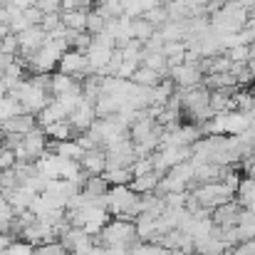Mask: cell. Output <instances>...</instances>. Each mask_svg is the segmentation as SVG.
I'll return each instance as SVG.
<instances>
[{"instance_id": "f546056e", "label": "cell", "mask_w": 255, "mask_h": 255, "mask_svg": "<svg viewBox=\"0 0 255 255\" xmlns=\"http://www.w3.org/2000/svg\"><path fill=\"white\" fill-rule=\"evenodd\" d=\"M107 27V20L94 10V7H89L87 10V25H85V32H89V35H97V32H102Z\"/></svg>"}, {"instance_id": "f35d334b", "label": "cell", "mask_w": 255, "mask_h": 255, "mask_svg": "<svg viewBox=\"0 0 255 255\" xmlns=\"http://www.w3.org/2000/svg\"><path fill=\"white\" fill-rule=\"evenodd\" d=\"M15 151L7 146H0V169H12L15 166Z\"/></svg>"}, {"instance_id": "44dd1931", "label": "cell", "mask_w": 255, "mask_h": 255, "mask_svg": "<svg viewBox=\"0 0 255 255\" xmlns=\"http://www.w3.org/2000/svg\"><path fill=\"white\" fill-rule=\"evenodd\" d=\"M77 82H80V80H75L72 75H65V72H57V70H55V72L50 75V92H52V97H60V94L70 92Z\"/></svg>"}, {"instance_id": "7a4b0ae2", "label": "cell", "mask_w": 255, "mask_h": 255, "mask_svg": "<svg viewBox=\"0 0 255 255\" xmlns=\"http://www.w3.org/2000/svg\"><path fill=\"white\" fill-rule=\"evenodd\" d=\"M193 196H196V201L201 203V206H206V208H216V206H221V203H228L231 198H236V193L223 183V181H208V183H196L193 188H188Z\"/></svg>"}, {"instance_id": "2e32d148", "label": "cell", "mask_w": 255, "mask_h": 255, "mask_svg": "<svg viewBox=\"0 0 255 255\" xmlns=\"http://www.w3.org/2000/svg\"><path fill=\"white\" fill-rule=\"evenodd\" d=\"M42 131H45V136H47L50 141H65V139H75V129H72V124H70L67 119L52 122V124L42 127Z\"/></svg>"}, {"instance_id": "30bf717a", "label": "cell", "mask_w": 255, "mask_h": 255, "mask_svg": "<svg viewBox=\"0 0 255 255\" xmlns=\"http://www.w3.org/2000/svg\"><path fill=\"white\" fill-rule=\"evenodd\" d=\"M241 208H243V206H241L236 198H231L228 203H221V206L211 208V221H213L216 226H236Z\"/></svg>"}, {"instance_id": "4dcf8cb0", "label": "cell", "mask_w": 255, "mask_h": 255, "mask_svg": "<svg viewBox=\"0 0 255 255\" xmlns=\"http://www.w3.org/2000/svg\"><path fill=\"white\" fill-rule=\"evenodd\" d=\"M223 52H226V57H228L231 62H248V60L253 57L251 45H233V47H228V50H223Z\"/></svg>"}, {"instance_id": "277c9868", "label": "cell", "mask_w": 255, "mask_h": 255, "mask_svg": "<svg viewBox=\"0 0 255 255\" xmlns=\"http://www.w3.org/2000/svg\"><path fill=\"white\" fill-rule=\"evenodd\" d=\"M57 72H65V75H72L75 80H82L87 75H92L94 70L89 67L87 62V55L80 50H65L60 62H57Z\"/></svg>"}, {"instance_id": "8992f818", "label": "cell", "mask_w": 255, "mask_h": 255, "mask_svg": "<svg viewBox=\"0 0 255 255\" xmlns=\"http://www.w3.org/2000/svg\"><path fill=\"white\" fill-rule=\"evenodd\" d=\"M45 40H47V35H45V30H42L40 25H30V27H25L22 32H17V45H20L17 57H20V60L30 57V55H32Z\"/></svg>"}, {"instance_id": "f1b7e54d", "label": "cell", "mask_w": 255, "mask_h": 255, "mask_svg": "<svg viewBox=\"0 0 255 255\" xmlns=\"http://www.w3.org/2000/svg\"><path fill=\"white\" fill-rule=\"evenodd\" d=\"M15 114H22V107H20V102L17 99H12V97H0V122H5V119H10V117H15Z\"/></svg>"}, {"instance_id": "8d00e7d4", "label": "cell", "mask_w": 255, "mask_h": 255, "mask_svg": "<svg viewBox=\"0 0 255 255\" xmlns=\"http://www.w3.org/2000/svg\"><path fill=\"white\" fill-rule=\"evenodd\" d=\"M22 15H25V20H27L30 25H40L45 12H42L37 5H30V7H25V10H22Z\"/></svg>"}, {"instance_id": "4316f807", "label": "cell", "mask_w": 255, "mask_h": 255, "mask_svg": "<svg viewBox=\"0 0 255 255\" xmlns=\"http://www.w3.org/2000/svg\"><path fill=\"white\" fill-rule=\"evenodd\" d=\"M164 57H166V65H181L183 62V52H186V42H164Z\"/></svg>"}, {"instance_id": "60d3db41", "label": "cell", "mask_w": 255, "mask_h": 255, "mask_svg": "<svg viewBox=\"0 0 255 255\" xmlns=\"http://www.w3.org/2000/svg\"><path fill=\"white\" fill-rule=\"evenodd\" d=\"M42 12H60L62 10V0H37L35 2Z\"/></svg>"}, {"instance_id": "74e56055", "label": "cell", "mask_w": 255, "mask_h": 255, "mask_svg": "<svg viewBox=\"0 0 255 255\" xmlns=\"http://www.w3.org/2000/svg\"><path fill=\"white\" fill-rule=\"evenodd\" d=\"M60 22H62V20H60V12H45V15H42L40 27H42V30H45V35H47V32H50L52 27H57Z\"/></svg>"}, {"instance_id": "b9f144b4", "label": "cell", "mask_w": 255, "mask_h": 255, "mask_svg": "<svg viewBox=\"0 0 255 255\" xmlns=\"http://www.w3.org/2000/svg\"><path fill=\"white\" fill-rule=\"evenodd\" d=\"M5 2H10V5H12V7H17V10H25V7L35 5L37 0H5Z\"/></svg>"}, {"instance_id": "5b68a950", "label": "cell", "mask_w": 255, "mask_h": 255, "mask_svg": "<svg viewBox=\"0 0 255 255\" xmlns=\"http://www.w3.org/2000/svg\"><path fill=\"white\" fill-rule=\"evenodd\" d=\"M107 151V166H131L134 159H136V151H134V141L129 136L104 146Z\"/></svg>"}, {"instance_id": "1f68e13d", "label": "cell", "mask_w": 255, "mask_h": 255, "mask_svg": "<svg viewBox=\"0 0 255 255\" xmlns=\"http://www.w3.org/2000/svg\"><path fill=\"white\" fill-rule=\"evenodd\" d=\"M32 255H70V253L65 251V246L60 241H47V243L35 246V253Z\"/></svg>"}, {"instance_id": "f6af8a7d", "label": "cell", "mask_w": 255, "mask_h": 255, "mask_svg": "<svg viewBox=\"0 0 255 255\" xmlns=\"http://www.w3.org/2000/svg\"><path fill=\"white\" fill-rule=\"evenodd\" d=\"M246 65H248V72H251V77L255 80V55L251 57V60H248V62H246Z\"/></svg>"}, {"instance_id": "ba28073f", "label": "cell", "mask_w": 255, "mask_h": 255, "mask_svg": "<svg viewBox=\"0 0 255 255\" xmlns=\"http://www.w3.org/2000/svg\"><path fill=\"white\" fill-rule=\"evenodd\" d=\"M169 80L176 87H193V85H201L203 82V72L198 70V65H173L169 67Z\"/></svg>"}, {"instance_id": "7dc6e473", "label": "cell", "mask_w": 255, "mask_h": 255, "mask_svg": "<svg viewBox=\"0 0 255 255\" xmlns=\"http://www.w3.org/2000/svg\"><path fill=\"white\" fill-rule=\"evenodd\" d=\"M206 2H208V0H206Z\"/></svg>"}, {"instance_id": "e575fe53", "label": "cell", "mask_w": 255, "mask_h": 255, "mask_svg": "<svg viewBox=\"0 0 255 255\" xmlns=\"http://www.w3.org/2000/svg\"><path fill=\"white\" fill-rule=\"evenodd\" d=\"M0 52H2V55H12V57L20 52V45H17V35H15V32H7V35L0 40Z\"/></svg>"}, {"instance_id": "d6986e66", "label": "cell", "mask_w": 255, "mask_h": 255, "mask_svg": "<svg viewBox=\"0 0 255 255\" xmlns=\"http://www.w3.org/2000/svg\"><path fill=\"white\" fill-rule=\"evenodd\" d=\"M82 191H85L89 198H97V196H107V191H109V181L102 176V173H89L85 178V183H82Z\"/></svg>"}, {"instance_id": "836d02e7", "label": "cell", "mask_w": 255, "mask_h": 255, "mask_svg": "<svg viewBox=\"0 0 255 255\" xmlns=\"http://www.w3.org/2000/svg\"><path fill=\"white\" fill-rule=\"evenodd\" d=\"M20 186V178L12 169H0V191H12Z\"/></svg>"}, {"instance_id": "ffe728a7", "label": "cell", "mask_w": 255, "mask_h": 255, "mask_svg": "<svg viewBox=\"0 0 255 255\" xmlns=\"http://www.w3.org/2000/svg\"><path fill=\"white\" fill-rule=\"evenodd\" d=\"M226 243H221L218 238L208 236V238H201V241H193V255H221L226 253Z\"/></svg>"}, {"instance_id": "7c38bea8", "label": "cell", "mask_w": 255, "mask_h": 255, "mask_svg": "<svg viewBox=\"0 0 255 255\" xmlns=\"http://www.w3.org/2000/svg\"><path fill=\"white\" fill-rule=\"evenodd\" d=\"M112 50L114 47H107V45H99V42H94L92 40V45H89V50H87V62H89V67L99 75L104 67H107V62H109V57H112Z\"/></svg>"}, {"instance_id": "7bdbcfd3", "label": "cell", "mask_w": 255, "mask_h": 255, "mask_svg": "<svg viewBox=\"0 0 255 255\" xmlns=\"http://www.w3.org/2000/svg\"><path fill=\"white\" fill-rule=\"evenodd\" d=\"M12 241H15V238H12L10 233H0V253H2V251H7V246H10Z\"/></svg>"}, {"instance_id": "ab89813d", "label": "cell", "mask_w": 255, "mask_h": 255, "mask_svg": "<svg viewBox=\"0 0 255 255\" xmlns=\"http://www.w3.org/2000/svg\"><path fill=\"white\" fill-rule=\"evenodd\" d=\"M136 67H139V62H124V60H122V65H119V70H117V77L131 80V75L136 72Z\"/></svg>"}, {"instance_id": "603a6c76", "label": "cell", "mask_w": 255, "mask_h": 255, "mask_svg": "<svg viewBox=\"0 0 255 255\" xmlns=\"http://www.w3.org/2000/svg\"><path fill=\"white\" fill-rule=\"evenodd\" d=\"M253 198H255V178L253 176H243L241 183H238V188H236V201L243 208H248Z\"/></svg>"}, {"instance_id": "e0dca14e", "label": "cell", "mask_w": 255, "mask_h": 255, "mask_svg": "<svg viewBox=\"0 0 255 255\" xmlns=\"http://www.w3.org/2000/svg\"><path fill=\"white\" fill-rule=\"evenodd\" d=\"M238 236H241V243L243 241H255V213L251 208H241L238 213Z\"/></svg>"}, {"instance_id": "d590c367", "label": "cell", "mask_w": 255, "mask_h": 255, "mask_svg": "<svg viewBox=\"0 0 255 255\" xmlns=\"http://www.w3.org/2000/svg\"><path fill=\"white\" fill-rule=\"evenodd\" d=\"M32 253H35V246H30V243H25L20 238H15L7 246V251H5V255H32Z\"/></svg>"}, {"instance_id": "d6a6232c", "label": "cell", "mask_w": 255, "mask_h": 255, "mask_svg": "<svg viewBox=\"0 0 255 255\" xmlns=\"http://www.w3.org/2000/svg\"><path fill=\"white\" fill-rule=\"evenodd\" d=\"M141 15H144V17H146L151 25H156V27H161V25L169 20V17H166V10H164V2H161V5H154V7H149V10H146V12H141Z\"/></svg>"}, {"instance_id": "ac0fdd59", "label": "cell", "mask_w": 255, "mask_h": 255, "mask_svg": "<svg viewBox=\"0 0 255 255\" xmlns=\"http://www.w3.org/2000/svg\"><path fill=\"white\" fill-rule=\"evenodd\" d=\"M87 10L89 7H75V10H60V20L67 30H85Z\"/></svg>"}, {"instance_id": "5bb4252c", "label": "cell", "mask_w": 255, "mask_h": 255, "mask_svg": "<svg viewBox=\"0 0 255 255\" xmlns=\"http://www.w3.org/2000/svg\"><path fill=\"white\" fill-rule=\"evenodd\" d=\"M208 107L213 114L233 109V89H208Z\"/></svg>"}, {"instance_id": "4fadbf2b", "label": "cell", "mask_w": 255, "mask_h": 255, "mask_svg": "<svg viewBox=\"0 0 255 255\" xmlns=\"http://www.w3.org/2000/svg\"><path fill=\"white\" fill-rule=\"evenodd\" d=\"M223 122H226V134H228V136H236V134L246 131V129L253 124L251 114H246V112H238V109H231V112H226V114H223Z\"/></svg>"}, {"instance_id": "7402d4cb", "label": "cell", "mask_w": 255, "mask_h": 255, "mask_svg": "<svg viewBox=\"0 0 255 255\" xmlns=\"http://www.w3.org/2000/svg\"><path fill=\"white\" fill-rule=\"evenodd\" d=\"M164 10H166V17L173 22H183L191 17V7L186 0H164Z\"/></svg>"}, {"instance_id": "484cf974", "label": "cell", "mask_w": 255, "mask_h": 255, "mask_svg": "<svg viewBox=\"0 0 255 255\" xmlns=\"http://www.w3.org/2000/svg\"><path fill=\"white\" fill-rule=\"evenodd\" d=\"M102 176H104V178L109 181V186L129 183V181L134 178V173H131V166H107Z\"/></svg>"}, {"instance_id": "52a82bcc", "label": "cell", "mask_w": 255, "mask_h": 255, "mask_svg": "<svg viewBox=\"0 0 255 255\" xmlns=\"http://www.w3.org/2000/svg\"><path fill=\"white\" fill-rule=\"evenodd\" d=\"M94 119H97L94 104H92V102H87V99H80V102H77V107L67 114V122L72 124L75 136H77V134H82V131H87V129L92 127V122H94Z\"/></svg>"}, {"instance_id": "8fae6325", "label": "cell", "mask_w": 255, "mask_h": 255, "mask_svg": "<svg viewBox=\"0 0 255 255\" xmlns=\"http://www.w3.org/2000/svg\"><path fill=\"white\" fill-rule=\"evenodd\" d=\"M80 166H82V171L92 173V176L94 173H104V169H107V151H104V146H94V149L82 151Z\"/></svg>"}, {"instance_id": "3957f363", "label": "cell", "mask_w": 255, "mask_h": 255, "mask_svg": "<svg viewBox=\"0 0 255 255\" xmlns=\"http://www.w3.org/2000/svg\"><path fill=\"white\" fill-rule=\"evenodd\" d=\"M57 241L65 246V251L70 255H87L94 248V236H89L80 226H70Z\"/></svg>"}, {"instance_id": "9c48e42d", "label": "cell", "mask_w": 255, "mask_h": 255, "mask_svg": "<svg viewBox=\"0 0 255 255\" xmlns=\"http://www.w3.org/2000/svg\"><path fill=\"white\" fill-rule=\"evenodd\" d=\"M35 127H40V124H37V117H35V114H27V112L15 114V117L0 122V131H5V134H17V136L32 131Z\"/></svg>"}, {"instance_id": "d4e9b609", "label": "cell", "mask_w": 255, "mask_h": 255, "mask_svg": "<svg viewBox=\"0 0 255 255\" xmlns=\"http://www.w3.org/2000/svg\"><path fill=\"white\" fill-rule=\"evenodd\" d=\"M94 10L104 17V20H114L124 15V2L122 0H97Z\"/></svg>"}, {"instance_id": "bcb514c9", "label": "cell", "mask_w": 255, "mask_h": 255, "mask_svg": "<svg viewBox=\"0 0 255 255\" xmlns=\"http://www.w3.org/2000/svg\"><path fill=\"white\" fill-rule=\"evenodd\" d=\"M251 92H253V107H251L248 114H251V119H255V89H251Z\"/></svg>"}, {"instance_id": "9a60e30c", "label": "cell", "mask_w": 255, "mask_h": 255, "mask_svg": "<svg viewBox=\"0 0 255 255\" xmlns=\"http://www.w3.org/2000/svg\"><path fill=\"white\" fill-rule=\"evenodd\" d=\"M159 173L156 171H146V173H141V176H134L131 181H129V188L131 191H136L139 196H144V193H154L156 191V186H159Z\"/></svg>"}, {"instance_id": "cb8c5ba5", "label": "cell", "mask_w": 255, "mask_h": 255, "mask_svg": "<svg viewBox=\"0 0 255 255\" xmlns=\"http://www.w3.org/2000/svg\"><path fill=\"white\" fill-rule=\"evenodd\" d=\"M156 32V25H151L144 15H136V17H131V37H136V40H141V42H146L151 35Z\"/></svg>"}, {"instance_id": "ee69618b", "label": "cell", "mask_w": 255, "mask_h": 255, "mask_svg": "<svg viewBox=\"0 0 255 255\" xmlns=\"http://www.w3.org/2000/svg\"><path fill=\"white\" fill-rule=\"evenodd\" d=\"M87 255H107V251H104V246H94Z\"/></svg>"}, {"instance_id": "83f0119b", "label": "cell", "mask_w": 255, "mask_h": 255, "mask_svg": "<svg viewBox=\"0 0 255 255\" xmlns=\"http://www.w3.org/2000/svg\"><path fill=\"white\" fill-rule=\"evenodd\" d=\"M159 80H161L159 72H154V70H149V67H144V65H139L136 72L131 75V82H136V85H141V87H154Z\"/></svg>"}, {"instance_id": "6da1fadb", "label": "cell", "mask_w": 255, "mask_h": 255, "mask_svg": "<svg viewBox=\"0 0 255 255\" xmlns=\"http://www.w3.org/2000/svg\"><path fill=\"white\" fill-rule=\"evenodd\" d=\"M107 208L114 218H129L134 221L139 216V193L129 188V183L109 186L107 191Z\"/></svg>"}]
</instances>
